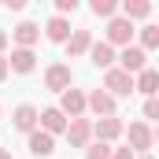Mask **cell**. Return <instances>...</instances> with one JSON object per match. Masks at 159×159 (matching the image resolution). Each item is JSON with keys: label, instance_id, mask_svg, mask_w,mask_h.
<instances>
[{"label": "cell", "instance_id": "obj_20", "mask_svg": "<svg viewBox=\"0 0 159 159\" xmlns=\"http://www.w3.org/2000/svg\"><path fill=\"white\" fill-rule=\"evenodd\" d=\"M148 48H159V26H144L141 30V52H148Z\"/></svg>", "mask_w": 159, "mask_h": 159}, {"label": "cell", "instance_id": "obj_5", "mask_svg": "<svg viewBox=\"0 0 159 159\" xmlns=\"http://www.w3.org/2000/svg\"><path fill=\"white\" fill-rule=\"evenodd\" d=\"M59 115L67 119H81L85 115V93L81 89H67V93H59Z\"/></svg>", "mask_w": 159, "mask_h": 159}, {"label": "cell", "instance_id": "obj_23", "mask_svg": "<svg viewBox=\"0 0 159 159\" xmlns=\"http://www.w3.org/2000/svg\"><path fill=\"white\" fill-rule=\"evenodd\" d=\"M56 11H59V19L63 15H74L78 11V0H56Z\"/></svg>", "mask_w": 159, "mask_h": 159}, {"label": "cell", "instance_id": "obj_10", "mask_svg": "<svg viewBox=\"0 0 159 159\" xmlns=\"http://www.w3.org/2000/svg\"><path fill=\"white\" fill-rule=\"evenodd\" d=\"M11 122H15V129L34 133V129H37V107H34V104H19L15 115H11Z\"/></svg>", "mask_w": 159, "mask_h": 159}, {"label": "cell", "instance_id": "obj_14", "mask_svg": "<svg viewBox=\"0 0 159 159\" xmlns=\"http://www.w3.org/2000/svg\"><path fill=\"white\" fill-rule=\"evenodd\" d=\"M89 59H93L96 67L111 70V63H115V48H111V44H104V41H93V44H89Z\"/></svg>", "mask_w": 159, "mask_h": 159}, {"label": "cell", "instance_id": "obj_27", "mask_svg": "<svg viewBox=\"0 0 159 159\" xmlns=\"http://www.w3.org/2000/svg\"><path fill=\"white\" fill-rule=\"evenodd\" d=\"M4 48H7V34L0 30V56H4Z\"/></svg>", "mask_w": 159, "mask_h": 159}, {"label": "cell", "instance_id": "obj_18", "mask_svg": "<svg viewBox=\"0 0 159 159\" xmlns=\"http://www.w3.org/2000/svg\"><path fill=\"white\" fill-rule=\"evenodd\" d=\"M30 152L34 156H52L56 152V137H48L44 129H34L30 133Z\"/></svg>", "mask_w": 159, "mask_h": 159}, {"label": "cell", "instance_id": "obj_12", "mask_svg": "<svg viewBox=\"0 0 159 159\" xmlns=\"http://www.w3.org/2000/svg\"><path fill=\"white\" fill-rule=\"evenodd\" d=\"M85 107L93 111V115H100V119H107V115H115V100L104 93V89H96L93 96H85Z\"/></svg>", "mask_w": 159, "mask_h": 159}, {"label": "cell", "instance_id": "obj_17", "mask_svg": "<svg viewBox=\"0 0 159 159\" xmlns=\"http://www.w3.org/2000/svg\"><path fill=\"white\" fill-rule=\"evenodd\" d=\"M44 37L48 41H56V44H67V37H70V22L67 19H48V26H44Z\"/></svg>", "mask_w": 159, "mask_h": 159}, {"label": "cell", "instance_id": "obj_28", "mask_svg": "<svg viewBox=\"0 0 159 159\" xmlns=\"http://www.w3.org/2000/svg\"><path fill=\"white\" fill-rule=\"evenodd\" d=\"M0 159H15V156H11V152H7V148H0Z\"/></svg>", "mask_w": 159, "mask_h": 159}, {"label": "cell", "instance_id": "obj_9", "mask_svg": "<svg viewBox=\"0 0 159 159\" xmlns=\"http://www.w3.org/2000/svg\"><path fill=\"white\" fill-rule=\"evenodd\" d=\"M34 67H37L34 48H15V52H11V59H7V70H15V74H30Z\"/></svg>", "mask_w": 159, "mask_h": 159}, {"label": "cell", "instance_id": "obj_13", "mask_svg": "<svg viewBox=\"0 0 159 159\" xmlns=\"http://www.w3.org/2000/svg\"><path fill=\"white\" fill-rule=\"evenodd\" d=\"M11 37H15V44H19V48H34V44H37V37H41V26H37V22H19Z\"/></svg>", "mask_w": 159, "mask_h": 159}, {"label": "cell", "instance_id": "obj_24", "mask_svg": "<svg viewBox=\"0 0 159 159\" xmlns=\"http://www.w3.org/2000/svg\"><path fill=\"white\" fill-rule=\"evenodd\" d=\"M144 119H159V104H156V96H152V100H144Z\"/></svg>", "mask_w": 159, "mask_h": 159}, {"label": "cell", "instance_id": "obj_1", "mask_svg": "<svg viewBox=\"0 0 159 159\" xmlns=\"http://www.w3.org/2000/svg\"><path fill=\"white\" fill-rule=\"evenodd\" d=\"M104 93L115 100V96H129L133 93V78L126 74V70H119V67H111L107 74H104Z\"/></svg>", "mask_w": 159, "mask_h": 159}, {"label": "cell", "instance_id": "obj_4", "mask_svg": "<svg viewBox=\"0 0 159 159\" xmlns=\"http://www.w3.org/2000/svg\"><path fill=\"white\" fill-rule=\"evenodd\" d=\"M70 67L67 63H52L48 70H44V89H52V93H67L70 89Z\"/></svg>", "mask_w": 159, "mask_h": 159}, {"label": "cell", "instance_id": "obj_25", "mask_svg": "<svg viewBox=\"0 0 159 159\" xmlns=\"http://www.w3.org/2000/svg\"><path fill=\"white\" fill-rule=\"evenodd\" d=\"M111 159H137L129 148H111Z\"/></svg>", "mask_w": 159, "mask_h": 159}, {"label": "cell", "instance_id": "obj_3", "mask_svg": "<svg viewBox=\"0 0 159 159\" xmlns=\"http://www.w3.org/2000/svg\"><path fill=\"white\" fill-rule=\"evenodd\" d=\"M129 41H133V22H126L122 15L107 19V41H104V44H111V48H115V44H122V48H126Z\"/></svg>", "mask_w": 159, "mask_h": 159}, {"label": "cell", "instance_id": "obj_21", "mask_svg": "<svg viewBox=\"0 0 159 159\" xmlns=\"http://www.w3.org/2000/svg\"><path fill=\"white\" fill-rule=\"evenodd\" d=\"M115 11H119L115 0H93V15H100V19H115Z\"/></svg>", "mask_w": 159, "mask_h": 159}, {"label": "cell", "instance_id": "obj_8", "mask_svg": "<svg viewBox=\"0 0 159 159\" xmlns=\"http://www.w3.org/2000/svg\"><path fill=\"white\" fill-rule=\"evenodd\" d=\"M89 137H93V122L89 119H70L67 122V141H70V148H85Z\"/></svg>", "mask_w": 159, "mask_h": 159}, {"label": "cell", "instance_id": "obj_2", "mask_svg": "<svg viewBox=\"0 0 159 159\" xmlns=\"http://www.w3.org/2000/svg\"><path fill=\"white\" fill-rule=\"evenodd\" d=\"M115 59L122 63L119 70H126L129 78H133V74H141V70L148 67V52H141L137 44H126V48H122V56H115Z\"/></svg>", "mask_w": 159, "mask_h": 159}, {"label": "cell", "instance_id": "obj_15", "mask_svg": "<svg viewBox=\"0 0 159 159\" xmlns=\"http://www.w3.org/2000/svg\"><path fill=\"white\" fill-rule=\"evenodd\" d=\"M89 44H93V34H89V30H70V37H67V56H70V59H74V56H85Z\"/></svg>", "mask_w": 159, "mask_h": 159}, {"label": "cell", "instance_id": "obj_19", "mask_svg": "<svg viewBox=\"0 0 159 159\" xmlns=\"http://www.w3.org/2000/svg\"><path fill=\"white\" fill-rule=\"evenodd\" d=\"M148 15H152V4H148V0H126V4H122V19H126V22L148 19Z\"/></svg>", "mask_w": 159, "mask_h": 159}, {"label": "cell", "instance_id": "obj_29", "mask_svg": "<svg viewBox=\"0 0 159 159\" xmlns=\"http://www.w3.org/2000/svg\"><path fill=\"white\" fill-rule=\"evenodd\" d=\"M137 159H152V156H137Z\"/></svg>", "mask_w": 159, "mask_h": 159}, {"label": "cell", "instance_id": "obj_6", "mask_svg": "<svg viewBox=\"0 0 159 159\" xmlns=\"http://www.w3.org/2000/svg\"><path fill=\"white\" fill-rule=\"evenodd\" d=\"M122 129H126V126H122V119H115V115H107V119H96V122H93V137H96L100 144H111Z\"/></svg>", "mask_w": 159, "mask_h": 159}, {"label": "cell", "instance_id": "obj_22", "mask_svg": "<svg viewBox=\"0 0 159 159\" xmlns=\"http://www.w3.org/2000/svg\"><path fill=\"white\" fill-rule=\"evenodd\" d=\"M85 159H111V144H93V148H85Z\"/></svg>", "mask_w": 159, "mask_h": 159}, {"label": "cell", "instance_id": "obj_16", "mask_svg": "<svg viewBox=\"0 0 159 159\" xmlns=\"http://www.w3.org/2000/svg\"><path fill=\"white\" fill-rule=\"evenodd\" d=\"M133 89H137V93H144V96L152 100V96H156V89H159V74L152 70V67H144V70L133 78Z\"/></svg>", "mask_w": 159, "mask_h": 159}, {"label": "cell", "instance_id": "obj_7", "mask_svg": "<svg viewBox=\"0 0 159 159\" xmlns=\"http://www.w3.org/2000/svg\"><path fill=\"white\" fill-rule=\"evenodd\" d=\"M148 148H152V129H148V122H129V152L137 156H148Z\"/></svg>", "mask_w": 159, "mask_h": 159}, {"label": "cell", "instance_id": "obj_26", "mask_svg": "<svg viewBox=\"0 0 159 159\" xmlns=\"http://www.w3.org/2000/svg\"><path fill=\"white\" fill-rule=\"evenodd\" d=\"M7 74H11V70H7V56H0V81L7 78Z\"/></svg>", "mask_w": 159, "mask_h": 159}, {"label": "cell", "instance_id": "obj_11", "mask_svg": "<svg viewBox=\"0 0 159 159\" xmlns=\"http://www.w3.org/2000/svg\"><path fill=\"white\" fill-rule=\"evenodd\" d=\"M37 122H41V129H44L48 137H56V133H67V119L59 115V107H48V111H41Z\"/></svg>", "mask_w": 159, "mask_h": 159}]
</instances>
